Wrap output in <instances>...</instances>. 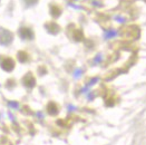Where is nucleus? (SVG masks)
I'll return each mask as SVG.
<instances>
[{
  "instance_id": "nucleus-1",
  "label": "nucleus",
  "mask_w": 146,
  "mask_h": 145,
  "mask_svg": "<svg viewBox=\"0 0 146 145\" xmlns=\"http://www.w3.org/2000/svg\"><path fill=\"white\" fill-rule=\"evenodd\" d=\"M0 65H1V68L6 72H11L15 67V61H12L11 58L9 57H5V56H1L0 57Z\"/></svg>"
},
{
  "instance_id": "nucleus-2",
  "label": "nucleus",
  "mask_w": 146,
  "mask_h": 145,
  "mask_svg": "<svg viewBox=\"0 0 146 145\" xmlns=\"http://www.w3.org/2000/svg\"><path fill=\"white\" fill-rule=\"evenodd\" d=\"M12 41V34L7 29H0V44L9 45Z\"/></svg>"
},
{
  "instance_id": "nucleus-3",
  "label": "nucleus",
  "mask_w": 146,
  "mask_h": 145,
  "mask_svg": "<svg viewBox=\"0 0 146 145\" xmlns=\"http://www.w3.org/2000/svg\"><path fill=\"white\" fill-rule=\"evenodd\" d=\"M19 36L21 37L23 39H33L34 38V34H33V31L29 29V28H21L20 30H19Z\"/></svg>"
},
{
  "instance_id": "nucleus-4",
  "label": "nucleus",
  "mask_w": 146,
  "mask_h": 145,
  "mask_svg": "<svg viewBox=\"0 0 146 145\" xmlns=\"http://www.w3.org/2000/svg\"><path fill=\"white\" fill-rule=\"evenodd\" d=\"M23 83L26 87H29V88H31V87H34L35 86V78H34V76L31 75V74H27L26 76L24 77V79H23Z\"/></svg>"
},
{
  "instance_id": "nucleus-5",
  "label": "nucleus",
  "mask_w": 146,
  "mask_h": 145,
  "mask_svg": "<svg viewBox=\"0 0 146 145\" xmlns=\"http://www.w3.org/2000/svg\"><path fill=\"white\" fill-rule=\"evenodd\" d=\"M117 35H118V34H117V31H115V30H105V33H104L105 39L114 38V37H116Z\"/></svg>"
},
{
  "instance_id": "nucleus-6",
  "label": "nucleus",
  "mask_w": 146,
  "mask_h": 145,
  "mask_svg": "<svg viewBox=\"0 0 146 145\" xmlns=\"http://www.w3.org/2000/svg\"><path fill=\"white\" fill-rule=\"evenodd\" d=\"M17 57H18V59H19L20 63H26V61H28V55L25 51H19L18 55H17Z\"/></svg>"
},
{
  "instance_id": "nucleus-7",
  "label": "nucleus",
  "mask_w": 146,
  "mask_h": 145,
  "mask_svg": "<svg viewBox=\"0 0 146 145\" xmlns=\"http://www.w3.org/2000/svg\"><path fill=\"white\" fill-rule=\"evenodd\" d=\"M50 12H51V15H52L54 17H58V16L60 15V9H59L57 6H51Z\"/></svg>"
},
{
  "instance_id": "nucleus-8",
  "label": "nucleus",
  "mask_w": 146,
  "mask_h": 145,
  "mask_svg": "<svg viewBox=\"0 0 146 145\" xmlns=\"http://www.w3.org/2000/svg\"><path fill=\"white\" fill-rule=\"evenodd\" d=\"M47 29H48L50 33H57L58 26L55 24H49V25H47Z\"/></svg>"
},
{
  "instance_id": "nucleus-9",
  "label": "nucleus",
  "mask_w": 146,
  "mask_h": 145,
  "mask_svg": "<svg viewBox=\"0 0 146 145\" xmlns=\"http://www.w3.org/2000/svg\"><path fill=\"white\" fill-rule=\"evenodd\" d=\"M48 112L50 114H56L57 113V107L55 106V104H52V103H50L48 105Z\"/></svg>"
},
{
  "instance_id": "nucleus-10",
  "label": "nucleus",
  "mask_w": 146,
  "mask_h": 145,
  "mask_svg": "<svg viewBox=\"0 0 146 145\" xmlns=\"http://www.w3.org/2000/svg\"><path fill=\"white\" fill-rule=\"evenodd\" d=\"M98 80H99V79H98L97 77H96V78H93V79H92V80H90V82H89L88 84L86 85V87H87V88H89L90 86H93L94 84H96V83H97Z\"/></svg>"
},
{
  "instance_id": "nucleus-11",
  "label": "nucleus",
  "mask_w": 146,
  "mask_h": 145,
  "mask_svg": "<svg viewBox=\"0 0 146 145\" xmlns=\"http://www.w3.org/2000/svg\"><path fill=\"white\" fill-rule=\"evenodd\" d=\"M102 61H103V55H102V54H98L97 56H96V58L94 59V63H95V64H99Z\"/></svg>"
},
{
  "instance_id": "nucleus-12",
  "label": "nucleus",
  "mask_w": 146,
  "mask_h": 145,
  "mask_svg": "<svg viewBox=\"0 0 146 145\" xmlns=\"http://www.w3.org/2000/svg\"><path fill=\"white\" fill-rule=\"evenodd\" d=\"M82 72H83V71H82V69H76V71H75V72H74V76H75L76 78H78V77L82 75Z\"/></svg>"
},
{
  "instance_id": "nucleus-13",
  "label": "nucleus",
  "mask_w": 146,
  "mask_h": 145,
  "mask_svg": "<svg viewBox=\"0 0 146 145\" xmlns=\"http://www.w3.org/2000/svg\"><path fill=\"white\" fill-rule=\"evenodd\" d=\"M26 1V3H28V5H34V3H36L37 0H25Z\"/></svg>"
},
{
  "instance_id": "nucleus-14",
  "label": "nucleus",
  "mask_w": 146,
  "mask_h": 145,
  "mask_svg": "<svg viewBox=\"0 0 146 145\" xmlns=\"http://www.w3.org/2000/svg\"><path fill=\"white\" fill-rule=\"evenodd\" d=\"M116 20H118L119 23H124L125 21V19L122 18V17H119V16H116Z\"/></svg>"
},
{
  "instance_id": "nucleus-15",
  "label": "nucleus",
  "mask_w": 146,
  "mask_h": 145,
  "mask_svg": "<svg viewBox=\"0 0 146 145\" xmlns=\"http://www.w3.org/2000/svg\"><path fill=\"white\" fill-rule=\"evenodd\" d=\"M9 105H11L13 107H17V104H16V103H9Z\"/></svg>"
}]
</instances>
